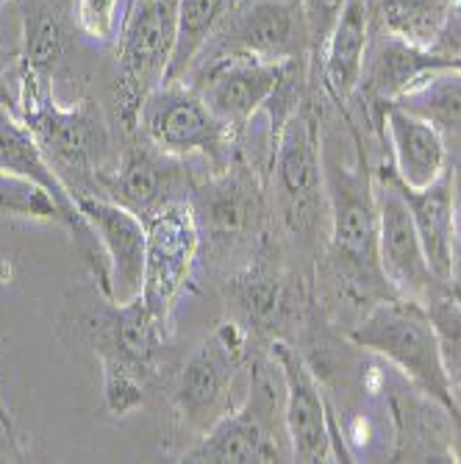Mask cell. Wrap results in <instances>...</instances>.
<instances>
[{"label":"cell","instance_id":"cell-1","mask_svg":"<svg viewBox=\"0 0 461 464\" xmlns=\"http://www.w3.org/2000/svg\"><path fill=\"white\" fill-rule=\"evenodd\" d=\"M17 114L72 198L101 195V179L111 170V122L92 98L62 106L51 83L20 72Z\"/></svg>","mask_w":461,"mask_h":464},{"label":"cell","instance_id":"cell-2","mask_svg":"<svg viewBox=\"0 0 461 464\" xmlns=\"http://www.w3.org/2000/svg\"><path fill=\"white\" fill-rule=\"evenodd\" d=\"M181 461L189 464H273L292 461L283 417V375L275 356L254 359L245 398L226 411Z\"/></svg>","mask_w":461,"mask_h":464},{"label":"cell","instance_id":"cell-3","mask_svg":"<svg viewBox=\"0 0 461 464\" xmlns=\"http://www.w3.org/2000/svg\"><path fill=\"white\" fill-rule=\"evenodd\" d=\"M322 176L331 220L333 259L364 284L381 278L379 267V206H375V179L367 173L361 153L353 148L340 156L331 134L320 129ZM387 284V281H384ZM392 292V289H389Z\"/></svg>","mask_w":461,"mask_h":464},{"label":"cell","instance_id":"cell-4","mask_svg":"<svg viewBox=\"0 0 461 464\" xmlns=\"http://www.w3.org/2000/svg\"><path fill=\"white\" fill-rule=\"evenodd\" d=\"M264 176L236 156L226 170L197 179L189 206L200 234V250L215 262L236 259L242 250L254 256L264 231Z\"/></svg>","mask_w":461,"mask_h":464},{"label":"cell","instance_id":"cell-5","mask_svg":"<svg viewBox=\"0 0 461 464\" xmlns=\"http://www.w3.org/2000/svg\"><path fill=\"white\" fill-rule=\"evenodd\" d=\"M178 0H129L117 36L114 120L125 134H137L145 98L164 83L176 45Z\"/></svg>","mask_w":461,"mask_h":464},{"label":"cell","instance_id":"cell-6","mask_svg":"<svg viewBox=\"0 0 461 464\" xmlns=\"http://www.w3.org/2000/svg\"><path fill=\"white\" fill-rule=\"evenodd\" d=\"M167 334L170 320L153 314L139 295L129 304L109 301V309L98 317L95 345L103 362L106 406L114 414H129L145 403L142 390L167 345Z\"/></svg>","mask_w":461,"mask_h":464},{"label":"cell","instance_id":"cell-7","mask_svg":"<svg viewBox=\"0 0 461 464\" xmlns=\"http://www.w3.org/2000/svg\"><path fill=\"white\" fill-rule=\"evenodd\" d=\"M351 343L367 353L381 356L414 387L437 398L447 409L453 406L450 387L439 359V343L426 304L408 298H384L375 304L359 325L351 331Z\"/></svg>","mask_w":461,"mask_h":464},{"label":"cell","instance_id":"cell-8","mask_svg":"<svg viewBox=\"0 0 461 464\" xmlns=\"http://www.w3.org/2000/svg\"><path fill=\"white\" fill-rule=\"evenodd\" d=\"M137 134L164 153L203 161L212 173L226 170L239 156L236 131L208 109L192 83L184 81L158 83L145 98Z\"/></svg>","mask_w":461,"mask_h":464},{"label":"cell","instance_id":"cell-9","mask_svg":"<svg viewBox=\"0 0 461 464\" xmlns=\"http://www.w3.org/2000/svg\"><path fill=\"white\" fill-rule=\"evenodd\" d=\"M267 187L273 195V208L292 237H306L320 223V208L325 200L322 176V142L320 122L309 101L303 98L283 120L278 142L273 150Z\"/></svg>","mask_w":461,"mask_h":464},{"label":"cell","instance_id":"cell-10","mask_svg":"<svg viewBox=\"0 0 461 464\" xmlns=\"http://www.w3.org/2000/svg\"><path fill=\"white\" fill-rule=\"evenodd\" d=\"M226 56H254L262 62H312L301 0H236L212 39L206 42L189 75Z\"/></svg>","mask_w":461,"mask_h":464},{"label":"cell","instance_id":"cell-11","mask_svg":"<svg viewBox=\"0 0 461 464\" xmlns=\"http://www.w3.org/2000/svg\"><path fill=\"white\" fill-rule=\"evenodd\" d=\"M247 364V328L236 320L220 323L187 356L178 370L173 406L187 429L206 434L217 420L231 411L236 378Z\"/></svg>","mask_w":461,"mask_h":464},{"label":"cell","instance_id":"cell-12","mask_svg":"<svg viewBox=\"0 0 461 464\" xmlns=\"http://www.w3.org/2000/svg\"><path fill=\"white\" fill-rule=\"evenodd\" d=\"M375 206H379V267L392 295L426 304L437 292L447 289L428 265L411 208L392 170L375 176Z\"/></svg>","mask_w":461,"mask_h":464},{"label":"cell","instance_id":"cell-13","mask_svg":"<svg viewBox=\"0 0 461 464\" xmlns=\"http://www.w3.org/2000/svg\"><path fill=\"white\" fill-rule=\"evenodd\" d=\"M145 226L148 250L139 298L153 314L170 320L200 256V234L189 200H178L161 208Z\"/></svg>","mask_w":461,"mask_h":464},{"label":"cell","instance_id":"cell-14","mask_svg":"<svg viewBox=\"0 0 461 464\" xmlns=\"http://www.w3.org/2000/svg\"><path fill=\"white\" fill-rule=\"evenodd\" d=\"M195 181L197 179L189 173V159L164 153L142 140L125 148L120 161L101 179V195L131 208L148 223L161 208L189 200Z\"/></svg>","mask_w":461,"mask_h":464},{"label":"cell","instance_id":"cell-15","mask_svg":"<svg viewBox=\"0 0 461 464\" xmlns=\"http://www.w3.org/2000/svg\"><path fill=\"white\" fill-rule=\"evenodd\" d=\"M270 353L275 356L283 375V417L292 445V461H340L333 448L331 411L325 403V392L309 359L286 340H273Z\"/></svg>","mask_w":461,"mask_h":464},{"label":"cell","instance_id":"cell-16","mask_svg":"<svg viewBox=\"0 0 461 464\" xmlns=\"http://www.w3.org/2000/svg\"><path fill=\"white\" fill-rule=\"evenodd\" d=\"M298 62V59H295ZM292 62H262L254 56H226L212 64H206L203 70L192 72L184 83L203 95L226 125L239 131L254 120L270 98L278 92L281 81L286 75Z\"/></svg>","mask_w":461,"mask_h":464},{"label":"cell","instance_id":"cell-17","mask_svg":"<svg viewBox=\"0 0 461 464\" xmlns=\"http://www.w3.org/2000/svg\"><path fill=\"white\" fill-rule=\"evenodd\" d=\"M83 220L95 231L109 265V301L129 304L142 292L148 226L131 208L103 195L75 198Z\"/></svg>","mask_w":461,"mask_h":464},{"label":"cell","instance_id":"cell-18","mask_svg":"<svg viewBox=\"0 0 461 464\" xmlns=\"http://www.w3.org/2000/svg\"><path fill=\"white\" fill-rule=\"evenodd\" d=\"M23 20L20 72L51 83L67 72L78 53V12L75 0H17Z\"/></svg>","mask_w":461,"mask_h":464},{"label":"cell","instance_id":"cell-19","mask_svg":"<svg viewBox=\"0 0 461 464\" xmlns=\"http://www.w3.org/2000/svg\"><path fill=\"white\" fill-rule=\"evenodd\" d=\"M370 39L372 4L370 0H348L317 64L312 67V81H322V90L333 98V103H351V98L359 92Z\"/></svg>","mask_w":461,"mask_h":464},{"label":"cell","instance_id":"cell-20","mask_svg":"<svg viewBox=\"0 0 461 464\" xmlns=\"http://www.w3.org/2000/svg\"><path fill=\"white\" fill-rule=\"evenodd\" d=\"M381 122L389 137L392 176L403 187L426 189L450 170V148L431 122L392 103L381 109Z\"/></svg>","mask_w":461,"mask_h":464},{"label":"cell","instance_id":"cell-21","mask_svg":"<svg viewBox=\"0 0 461 464\" xmlns=\"http://www.w3.org/2000/svg\"><path fill=\"white\" fill-rule=\"evenodd\" d=\"M392 106L431 122L445 137L453 161L461 159V64H442L414 78Z\"/></svg>","mask_w":461,"mask_h":464},{"label":"cell","instance_id":"cell-22","mask_svg":"<svg viewBox=\"0 0 461 464\" xmlns=\"http://www.w3.org/2000/svg\"><path fill=\"white\" fill-rule=\"evenodd\" d=\"M231 301L242 314V325L256 334H267L270 343L281 340L278 325H283L289 314V284L278 265L267 256L247 262L231 278Z\"/></svg>","mask_w":461,"mask_h":464},{"label":"cell","instance_id":"cell-23","mask_svg":"<svg viewBox=\"0 0 461 464\" xmlns=\"http://www.w3.org/2000/svg\"><path fill=\"white\" fill-rule=\"evenodd\" d=\"M400 184V181H398ZM400 192L411 208V218L426 247L434 276L447 286L450 276V245H453V164L450 170L426 189H408L400 184Z\"/></svg>","mask_w":461,"mask_h":464},{"label":"cell","instance_id":"cell-24","mask_svg":"<svg viewBox=\"0 0 461 464\" xmlns=\"http://www.w3.org/2000/svg\"><path fill=\"white\" fill-rule=\"evenodd\" d=\"M236 0H178L176 17V45L167 67L164 83L187 81L189 70L195 67L197 56L203 53L206 42L212 39L223 17L234 9Z\"/></svg>","mask_w":461,"mask_h":464},{"label":"cell","instance_id":"cell-25","mask_svg":"<svg viewBox=\"0 0 461 464\" xmlns=\"http://www.w3.org/2000/svg\"><path fill=\"white\" fill-rule=\"evenodd\" d=\"M372 25L417 48H431L450 0H370Z\"/></svg>","mask_w":461,"mask_h":464},{"label":"cell","instance_id":"cell-26","mask_svg":"<svg viewBox=\"0 0 461 464\" xmlns=\"http://www.w3.org/2000/svg\"><path fill=\"white\" fill-rule=\"evenodd\" d=\"M426 312L437 331L439 359L450 387L453 406H461V301L450 289H442L426 301Z\"/></svg>","mask_w":461,"mask_h":464},{"label":"cell","instance_id":"cell-27","mask_svg":"<svg viewBox=\"0 0 461 464\" xmlns=\"http://www.w3.org/2000/svg\"><path fill=\"white\" fill-rule=\"evenodd\" d=\"M0 215L56 223L64 231L70 228V220L64 215V208L45 189L31 184V181H25V179L6 176V173H0Z\"/></svg>","mask_w":461,"mask_h":464},{"label":"cell","instance_id":"cell-28","mask_svg":"<svg viewBox=\"0 0 461 464\" xmlns=\"http://www.w3.org/2000/svg\"><path fill=\"white\" fill-rule=\"evenodd\" d=\"M345 4L348 0H301L306 31H309V45H312V67L317 64V59L325 48L333 25H337Z\"/></svg>","mask_w":461,"mask_h":464},{"label":"cell","instance_id":"cell-29","mask_svg":"<svg viewBox=\"0 0 461 464\" xmlns=\"http://www.w3.org/2000/svg\"><path fill=\"white\" fill-rule=\"evenodd\" d=\"M117 6L120 0H75L81 34L101 45H111L117 36Z\"/></svg>","mask_w":461,"mask_h":464},{"label":"cell","instance_id":"cell-30","mask_svg":"<svg viewBox=\"0 0 461 464\" xmlns=\"http://www.w3.org/2000/svg\"><path fill=\"white\" fill-rule=\"evenodd\" d=\"M447 289L461 301V159L453 161V245Z\"/></svg>","mask_w":461,"mask_h":464},{"label":"cell","instance_id":"cell-31","mask_svg":"<svg viewBox=\"0 0 461 464\" xmlns=\"http://www.w3.org/2000/svg\"><path fill=\"white\" fill-rule=\"evenodd\" d=\"M17 53L9 56L0 51V106L14 109L20 106V67H17Z\"/></svg>","mask_w":461,"mask_h":464},{"label":"cell","instance_id":"cell-32","mask_svg":"<svg viewBox=\"0 0 461 464\" xmlns=\"http://www.w3.org/2000/svg\"><path fill=\"white\" fill-rule=\"evenodd\" d=\"M450 450L453 461H461V406H450Z\"/></svg>","mask_w":461,"mask_h":464},{"label":"cell","instance_id":"cell-33","mask_svg":"<svg viewBox=\"0 0 461 464\" xmlns=\"http://www.w3.org/2000/svg\"><path fill=\"white\" fill-rule=\"evenodd\" d=\"M0 4H17V0H0Z\"/></svg>","mask_w":461,"mask_h":464}]
</instances>
